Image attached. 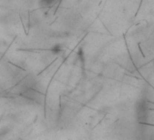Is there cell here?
Returning a JSON list of instances; mask_svg holds the SVG:
<instances>
[{"instance_id":"1","label":"cell","mask_w":154,"mask_h":140,"mask_svg":"<svg viewBox=\"0 0 154 140\" xmlns=\"http://www.w3.org/2000/svg\"><path fill=\"white\" fill-rule=\"evenodd\" d=\"M57 0H40V5L42 7H51Z\"/></svg>"}]
</instances>
